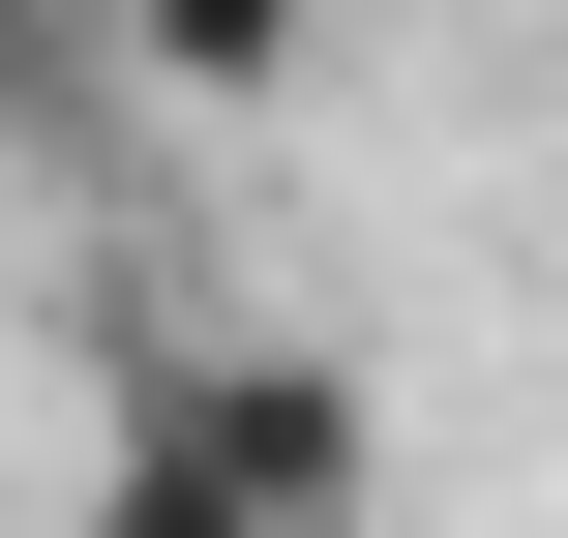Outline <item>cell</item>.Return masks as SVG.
<instances>
[{
  "label": "cell",
  "mask_w": 568,
  "mask_h": 538,
  "mask_svg": "<svg viewBox=\"0 0 568 538\" xmlns=\"http://www.w3.org/2000/svg\"><path fill=\"white\" fill-rule=\"evenodd\" d=\"M30 90H60V60H30V0H0V150H30Z\"/></svg>",
  "instance_id": "277c9868"
},
{
  "label": "cell",
  "mask_w": 568,
  "mask_h": 538,
  "mask_svg": "<svg viewBox=\"0 0 568 538\" xmlns=\"http://www.w3.org/2000/svg\"><path fill=\"white\" fill-rule=\"evenodd\" d=\"M300 30H329V0H120V60H150V90H210V120H240V90H300Z\"/></svg>",
  "instance_id": "7a4b0ae2"
},
{
  "label": "cell",
  "mask_w": 568,
  "mask_h": 538,
  "mask_svg": "<svg viewBox=\"0 0 568 538\" xmlns=\"http://www.w3.org/2000/svg\"><path fill=\"white\" fill-rule=\"evenodd\" d=\"M60 538H210V509H180V479H120V449H90V509H60Z\"/></svg>",
  "instance_id": "3957f363"
},
{
  "label": "cell",
  "mask_w": 568,
  "mask_h": 538,
  "mask_svg": "<svg viewBox=\"0 0 568 538\" xmlns=\"http://www.w3.org/2000/svg\"><path fill=\"white\" fill-rule=\"evenodd\" d=\"M120 479H180L210 538H389V389L300 329H150L120 359Z\"/></svg>",
  "instance_id": "6da1fadb"
}]
</instances>
